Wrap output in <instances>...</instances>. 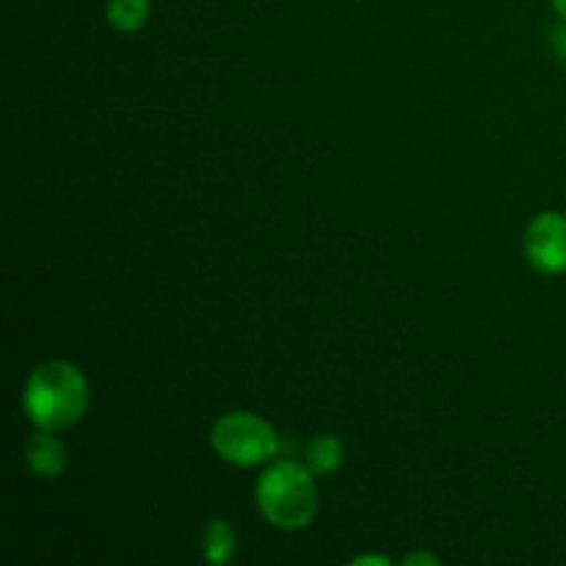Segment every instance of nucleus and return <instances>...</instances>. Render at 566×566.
Instances as JSON below:
<instances>
[{
  "label": "nucleus",
  "instance_id": "3",
  "mask_svg": "<svg viewBox=\"0 0 566 566\" xmlns=\"http://www.w3.org/2000/svg\"><path fill=\"white\" fill-rule=\"evenodd\" d=\"M210 446L232 468H260L274 462L280 437L274 426L254 412H227L210 429Z\"/></svg>",
  "mask_w": 566,
  "mask_h": 566
},
{
  "label": "nucleus",
  "instance_id": "5",
  "mask_svg": "<svg viewBox=\"0 0 566 566\" xmlns=\"http://www.w3.org/2000/svg\"><path fill=\"white\" fill-rule=\"evenodd\" d=\"M25 464L36 479L55 481L70 468V453H66L64 442L55 437V431L36 429V434L28 437L25 442Z\"/></svg>",
  "mask_w": 566,
  "mask_h": 566
},
{
  "label": "nucleus",
  "instance_id": "10",
  "mask_svg": "<svg viewBox=\"0 0 566 566\" xmlns=\"http://www.w3.org/2000/svg\"><path fill=\"white\" fill-rule=\"evenodd\" d=\"M551 44H553V50H556L558 59H562L564 64H566V22H564L562 28H556V31H553Z\"/></svg>",
  "mask_w": 566,
  "mask_h": 566
},
{
  "label": "nucleus",
  "instance_id": "6",
  "mask_svg": "<svg viewBox=\"0 0 566 566\" xmlns=\"http://www.w3.org/2000/svg\"><path fill=\"white\" fill-rule=\"evenodd\" d=\"M202 553L210 564L224 566L235 558L238 534L227 520H210L202 534Z\"/></svg>",
  "mask_w": 566,
  "mask_h": 566
},
{
  "label": "nucleus",
  "instance_id": "11",
  "mask_svg": "<svg viewBox=\"0 0 566 566\" xmlns=\"http://www.w3.org/2000/svg\"><path fill=\"white\" fill-rule=\"evenodd\" d=\"M390 566L392 562L390 558H385V556H374V553H368V556H357V558H352V566Z\"/></svg>",
  "mask_w": 566,
  "mask_h": 566
},
{
  "label": "nucleus",
  "instance_id": "4",
  "mask_svg": "<svg viewBox=\"0 0 566 566\" xmlns=\"http://www.w3.org/2000/svg\"><path fill=\"white\" fill-rule=\"evenodd\" d=\"M525 258L539 274L558 276L566 271V213L545 210L525 230Z\"/></svg>",
  "mask_w": 566,
  "mask_h": 566
},
{
  "label": "nucleus",
  "instance_id": "1",
  "mask_svg": "<svg viewBox=\"0 0 566 566\" xmlns=\"http://www.w3.org/2000/svg\"><path fill=\"white\" fill-rule=\"evenodd\" d=\"M86 376L66 359H50L31 370L22 390V409L36 429L66 431L81 423L88 412Z\"/></svg>",
  "mask_w": 566,
  "mask_h": 566
},
{
  "label": "nucleus",
  "instance_id": "8",
  "mask_svg": "<svg viewBox=\"0 0 566 566\" xmlns=\"http://www.w3.org/2000/svg\"><path fill=\"white\" fill-rule=\"evenodd\" d=\"M149 0H108L105 6V20L114 31L136 33L149 20Z\"/></svg>",
  "mask_w": 566,
  "mask_h": 566
},
{
  "label": "nucleus",
  "instance_id": "2",
  "mask_svg": "<svg viewBox=\"0 0 566 566\" xmlns=\"http://www.w3.org/2000/svg\"><path fill=\"white\" fill-rule=\"evenodd\" d=\"M254 501L265 523L276 531H302L318 514L315 473L298 462H271L254 486Z\"/></svg>",
  "mask_w": 566,
  "mask_h": 566
},
{
  "label": "nucleus",
  "instance_id": "9",
  "mask_svg": "<svg viewBox=\"0 0 566 566\" xmlns=\"http://www.w3.org/2000/svg\"><path fill=\"white\" fill-rule=\"evenodd\" d=\"M437 564H440V558H437L434 553L415 551V553H409L407 558H403V566H437Z\"/></svg>",
  "mask_w": 566,
  "mask_h": 566
},
{
  "label": "nucleus",
  "instance_id": "12",
  "mask_svg": "<svg viewBox=\"0 0 566 566\" xmlns=\"http://www.w3.org/2000/svg\"><path fill=\"white\" fill-rule=\"evenodd\" d=\"M551 3H553V9H556V14L566 22V0H551Z\"/></svg>",
  "mask_w": 566,
  "mask_h": 566
},
{
  "label": "nucleus",
  "instance_id": "7",
  "mask_svg": "<svg viewBox=\"0 0 566 566\" xmlns=\"http://www.w3.org/2000/svg\"><path fill=\"white\" fill-rule=\"evenodd\" d=\"M343 459H346V448L337 440L335 434H318L310 440L307 446V464L315 475H332L343 468Z\"/></svg>",
  "mask_w": 566,
  "mask_h": 566
}]
</instances>
